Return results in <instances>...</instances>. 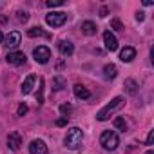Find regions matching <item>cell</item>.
Wrapping results in <instances>:
<instances>
[{
  "label": "cell",
  "instance_id": "obj_16",
  "mask_svg": "<svg viewBox=\"0 0 154 154\" xmlns=\"http://www.w3.org/2000/svg\"><path fill=\"white\" fill-rule=\"evenodd\" d=\"M116 74H118V67H116L114 63H107V65L103 67V78H105V80L116 78Z\"/></svg>",
  "mask_w": 154,
  "mask_h": 154
},
{
  "label": "cell",
  "instance_id": "obj_30",
  "mask_svg": "<svg viewBox=\"0 0 154 154\" xmlns=\"http://www.w3.org/2000/svg\"><path fill=\"white\" fill-rule=\"evenodd\" d=\"M107 13H109L107 8H102V9H100V17H107Z\"/></svg>",
  "mask_w": 154,
  "mask_h": 154
},
{
  "label": "cell",
  "instance_id": "obj_13",
  "mask_svg": "<svg viewBox=\"0 0 154 154\" xmlns=\"http://www.w3.org/2000/svg\"><path fill=\"white\" fill-rule=\"evenodd\" d=\"M58 51L62 53V56H71L74 53V45L69 40H60L58 42Z\"/></svg>",
  "mask_w": 154,
  "mask_h": 154
},
{
  "label": "cell",
  "instance_id": "obj_19",
  "mask_svg": "<svg viewBox=\"0 0 154 154\" xmlns=\"http://www.w3.org/2000/svg\"><path fill=\"white\" fill-rule=\"evenodd\" d=\"M65 87V80L62 78V76H56V78H53V89L54 91H62Z\"/></svg>",
  "mask_w": 154,
  "mask_h": 154
},
{
  "label": "cell",
  "instance_id": "obj_4",
  "mask_svg": "<svg viewBox=\"0 0 154 154\" xmlns=\"http://www.w3.org/2000/svg\"><path fill=\"white\" fill-rule=\"evenodd\" d=\"M45 22L51 27H60V26H63L67 22V13H63V11H51V13L45 15Z\"/></svg>",
  "mask_w": 154,
  "mask_h": 154
},
{
  "label": "cell",
  "instance_id": "obj_17",
  "mask_svg": "<svg viewBox=\"0 0 154 154\" xmlns=\"http://www.w3.org/2000/svg\"><path fill=\"white\" fill-rule=\"evenodd\" d=\"M27 36H29V38H36V36H42V38H51V35H49V33H45L40 26L27 29Z\"/></svg>",
  "mask_w": 154,
  "mask_h": 154
},
{
  "label": "cell",
  "instance_id": "obj_31",
  "mask_svg": "<svg viewBox=\"0 0 154 154\" xmlns=\"http://www.w3.org/2000/svg\"><path fill=\"white\" fill-rule=\"evenodd\" d=\"M2 40H4V35H2V31H0V44H2Z\"/></svg>",
  "mask_w": 154,
  "mask_h": 154
},
{
  "label": "cell",
  "instance_id": "obj_22",
  "mask_svg": "<svg viewBox=\"0 0 154 154\" xmlns=\"http://www.w3.org/2000/svg\"><path fill=\"white\" fill-rule=\"evenodd\" d=\"M114 127H116L118 131H122V132H125V131H127V123H125V120H123V118H116V120H114Z\"/></svg>",
  "mask_w": 154,
  "mask_h": 154
},
{
  "label": "cell",
  "instance_id": "obj_5",
  "mask_svg": "<svg viewBox=\"0 0 154 154\" xmlns=\"http://www.w3.org/2000/svg\"><path fill=\"white\" fill-rule=\"evenodd\" d=\"M33 58H35L36 63H47L49 58H51V49L45 47V45H38L33 51Z\"/></svg>",
  "mask_w": 154,
  "mask_h": 154
},
{
  "label": "cell",
  "instance_id": "obj_7",
  "mask_svg": "<svg viewBox=\"0 0 154 154\" xmlns=\"http://www.w3.org/2000/svg\"><path fill=\"white\" fill-rule=\"evenodd\" d=\"M29 154H49V149L44 140H33L29 143Z\"/></svg>",
  "mask_w": 154,
  "mask_h": 154
},
{
  "label": "cell",
  "instance_id": "obj_8",
  "mask_svg": "<svg viewBox=\"0 0 154 154\" xmlns=\"http://www.w3.org/2000/svg\"><path fill=\"white\" fill-rule=\"evenodd\" d=\"M26 60H27V56L22 51H13L6 56V62L9 65H22V63H26Z\"/></svg>",
  "mask_w": 154,
  "mask_h": 154
},
{
  "label": "cell",
  "instance_id": "obj_23",
  "mask_svg": "<svg viewBox=\"0 0 154 154\" xmlns=\"http://www.w3.org/2000/svg\"><path fill=\"white\" fill-rule=\"evenodd\" d=\"M111 27L116 29V31H122V29H123V24H122L118 18H112V20H111Z\"/></svg>",
  "mask_w": 154,
  "mask_h": 154
},
{
  "label": "cell",
  "instance_id": "obj_29",
  "mask_svg": "<svg viewBox=\"0 0 154 154\" xmlns=\"http://www.w3.org/2000/svg\"><path fill=\"white\" fill-rule=\"evenodd\" d=\"M56 125H58V127H63V125H67V118H63V116H62L60 120H56Z\"/></svg>",
  "mask_w": 154,
  "mask_h": 154
},
{
  "label": "cell",
  "instance_id": "obj_18",
  "mask_svg": "<svg viewBox=\"0 0 154 154\" xmlns=\"http://www.w3.org/2000/svg\"><path fill=\"white\" fill-rule=\"evenodd\" d=\"M125 91L129 93V94H136L138 93V84H136V80H132V78H129V80H125Z\"/></svg>",
  "mask_w": 154,
  "mask_h": 154
},
{
  "label": "cell",
  "instance_id": "obj_20",
  "mask_svg": "<svg viewBox=\"0 0 154 154\" xmlns=\"http://www.w3.org/2000/svg\"><path fill=\"white\" fill-rule=\"evenodd\" d=\"M44 87H45V80L40 78V87H38V93H36V102L38 103H44Z\"/></svg>",
  "mask_w": 154,
  "mask_h": 154
},
{
  "label": "cell",
  "instance_id": "obj_24",
  "mask_svg": "<svg viewBox=\"0 0 154 154\" xmlns=\"http://www.w3.org/2000/svg\"><path fill=\"white\" fill-rule=\"evenodd\" d=\"M62 4H63V0H47V2H45L47 8H58Z\"/></svg>",
  "mask_w": 154,
  "mask_h": 154
},
{
  "label": "cell",
  "instance_id": "obj_11",
  "mask_svg": "<svg viewBox=\"0 0 154 154\" xmlns=\"http://www.w3.org/2000/svg\"><path fill=\"white\" fill-rule=\"evenodd\" d=\"M134 58H136V49H134V47L127 45V47H123V49L120 51V60H122V62L129 63V62H132Z\"/></svg>",
  "mask_w": 154,
  "mask_h": 154
},
{
  "label": "cell",
  "instance_id": "obj_15",
  "mask_svg": "<svg viewBox=\"0 0 154 154\" xmlns=\"http://www.w3.org/2000/svg\"><path fill=\"white\" fill-rule=\"evenodd\" d=\"M80 29H82V33H84V35H87V36H93V35H96V31H98L96 24H94V22H91V20L82 22Z\"/></svg>",
  "mask_w": 154,
  "mask_h": 154
},
{
  "label": "cell",
  "instance_id": "obj_12",
  "mask_svg": "<svg viewBox=\"0 0 154 154\" xmlns=\"http://www.w3.org/2000/svg\"><path fill=\"white\" fill-rule=\"evenodd\" d=\"M72 91H74V96L80 98V100H89V98H91L89 89H87L85 85H82V84H76V85L72 87Z\"/></svg>",
  "mask_w": 154,
  "mask_h": 154
},
{
  "label": "cell",
  "instance_id": "obj_6",
  "mask_svg": "<svg viewBox=\"0 0 154 154\" xmlns=\"http://www.w3.org/2000/svg\"><path fill=\"white\" fill-rule=\"evenodd\" d=\"M20 40H22V35H20L18 31H11L8 36H4L2 44H4L6 49H17V47L20 45Z\"/></svg>",
  "mask_w": 154,
  "mask_h": 154
},
{
  "label": "cell",
  "instance_id": "obj_10",
  "mask_svg": "<svg viewBox=\"0 0 154 154\" xmlns=\"http://www.w3.org/2000/svg\"><path fill=\"white\" fill-rule=\"evenodd\" d=\"M8 145H9V149L11 150H20V147H22V136H20V132H9V136H8Z\"/></svg>",
  "mask_w": 154,
  "mask_h": 154
},
{
  "label": "cell",
  "instance_id": "obj_32",
  "mask_svg": "<svg viewBox=\"0 0 154 154\" xmlns=\"http://www.w3.org/2000/svg\"><path fill=\"white\" fill-rule=\"evenodd\" d=\"M145 154H154V152H152V150H147V152H145Z\"/></svg>",
  "mask_w": 154,
  "mask_h": 154
},
{
  "label": "cell",
  "instance_id": "obj_26",
  "mask_svg": "<svg viewBox=\"0 0 154 154\" xmlns=\"http://www.w3.org/2000/svg\"><path fill=\"white\" fill-rule=\"evenodd\" d=\"M26 112H27V105L26 103H20L18 109H17V116H24Z\"/></svg>",
  "mask_w": 154,
  "mask_h": 154
},
{
  "label": "cell",
  "instance_id": "obj_25",
  "mask_svg": "<svg viewBox=\"0 0 154 154\" xmlns=\"http://www.w3.org/2000/svg\"><path fill=\"white\" fill-rule=\"evenodd\" d=\"M17 15H18V20H20V22H27V18H29L27 11H22V9H18V11H17Z\"/></svg>",
  "mask_w": 154,
  "mask_h": 154
},
{
  "label": "cell",
  "instance_id": "obj_14",
  "mask_svg": "<svg viewBox=\"0 0 154 154\" xmlns=\"http://www.w3.org/2000/svg\"><path fill=\"white\" fill-rule=\"evenodd\" d=\"M35 82H36V76H35V74H29L27 78L22 82V87H20L22 94H29V93L33 91V87H35Z\"/></svg>",
  "mask_w": 154,
  "mask_h": 154
},
{
  "label": "cell",
  "instance_id": "obj_9",
  "mask_svg": "<svg viewBox=\"0 0 154 154\" xmlns=\"http://www.w3.org/2000/svg\"><path fill=\"white\" fill-rule=\"evenodd\" d=\"M103 44H105V49L111 51V53L118 49V40H116V36L111 31H105L103 33Z\"/></svg>",
  "mask_w": 154,
  "mask_h": 154
},
{
  "label": "cell",
  "instance_id": "obj_2",
  "mask_svg": "<svg viewBox=\"0 0 154 154\" xmlns=\"http://www.w3.org/2000/svg\"><path fill=\"white\" fill-rule=\"evenodd\" d=\"M123 103H125V100H123V96H116V98H112L98 114H96V120L98 122H105V120H109L111 118V114L114 112V111H118L120 107H123Z\"/></svg>",
  "mask_w": 154,
  "mask_h": 154
},
{
  "label": "cell",
  "instance_id": "obj_21",
  "mask_svg": "<svg viewBox=\"0 0 154 154\" xmlns=\"http://www.w3.org/2000/svg\"><path fill=\"white\" fill-rule=\"evenodd\" d=\"M71 112H72V105H69V103H62V105H60V114H62L63 118H67Z\"/></svg>",
  "mask_w": 154,
  "mask_h": 154
},
{
  "label": "cell",
  "instance_id": "obj_1",
  "mask_svg": "<svg viewBox=\"0 0 154 154\" xmlns=\"http://www.w3.org/2000/svg\"><path fill=\"white\" fill-rule=\"evenodd\" d=\"M82 141H84V131L80 127H71L67 129V134L63 138V145L71 150H76L82 147Z\"/></svg>",
  "mask_w": 154,
  "mask_h": 154
},
{
  "label": "cell",
  "instance_id": "obj_28",
  "mask_svg": "<svg viewBox=\"0 0 154 154\" xmlns=\"http://www.w3.org/2000/svg\"><path fill=\"white\" fill-rule=\"evenodd\" d=\"M136 20H138V22H143V20H145V13H143V11H138V13H136Z\"/></svg>",
  "mask_w": 154,
  "mask_h": 154
},
{
  "label": "cell",
  "instance_id": "obj_3",
  "mask_svg": "<svg viewBox=\"0 0 154 154\" xmlns=\"http://www.w3.org/2000/svg\"><path fill=\"white\" fill-rule=\"evenodd\" d=\"M100 143L105 150H116L120 145V138H118L116 131H103L100 136Z\"/></svg>",
  "mask_w": 154,
  "mask_h": 154
},
{
  "label": "cell",
  "instance_id": "obj_27",
  "mask_svg": "<svg viewBox=\"0 0 154 154\" xmlns=\"http://www.w3.org/2000/svg\"><path fill=\"white\" fill-rule=\"evenodd\" d=\"M154 141V131H149V136H147V145H152Z\"/></svg>",
  "mask_w": 154,
  "mask_h": 154
}]
</instances>
